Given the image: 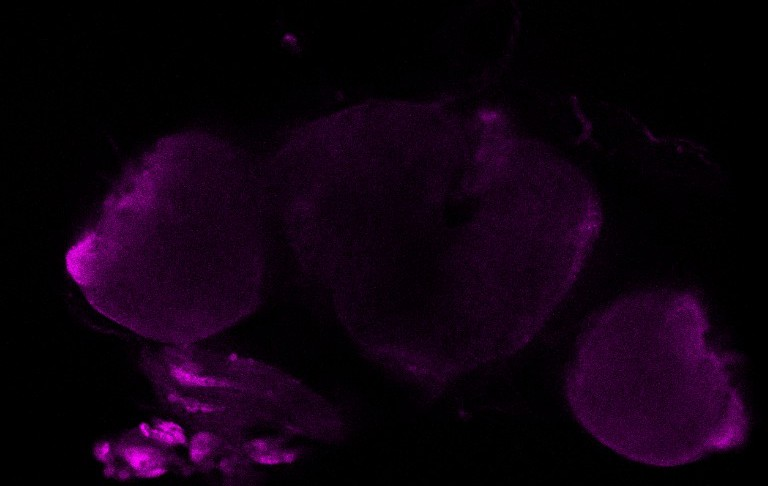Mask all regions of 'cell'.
<instances>
[{"mask_svg":"<svg viewBox=\"0 0 768 486\" xmlns=\"http://www.w3.org/2000/svg\"><path fill=\"white\" fill-rule=\"evenodd\" d=\"M232 161L222 147L183 136L126 172L65 256L93 309L164 344L228 322L239 218Z\"/></svg>","mask_w":768,"mask_h":486,"instance_id":"1","label":"cell"},{"mask_svg":"<svg viewBox=\"0 0 768 486\" xmlns=\"http://www.w3.org/2000/svg\"><path fill=\"white\" fill-rule=\"evenodd\" d=\"M695 292L628 294L587 324L564 378L577 422L635 462L676 467L742 446L750 421L732 354L707 341Z\"/></svg>","mask_w":768,"mask_h":486,"instance_id":"2","label":"cell"}]
</instances>
